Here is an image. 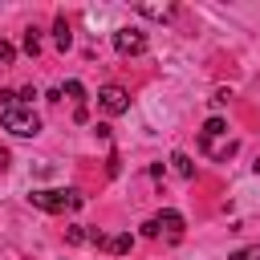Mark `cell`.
I'll return each mask as SVG.
<instances>
[{
  "label": "cell",
  "mask_w": 260,
  "mask_h": 260,
  "mask_svg": "<svg viewBox=\"0 0 260 260\" xmlns=\"http://www.w3.org/2000/svg\"><path fill=\"white\" fill-rule=\"evenodd\" d=\"M199 142H203V150H207L211 158H219V162L236 154V138H228L223 118H207V126L199 130Z\"/></svg>",
  "instance_id": "obj_2"
},
{
  "label": "cell",
  "mask_w": 260,
  "mask_h": 260,
  "mask_svg": "<svg viewBox=\"0 0 260 260\" xmlns=\"http://www.w3.org/2000/svg\"><path fill=\"white\" fill-rule=\"evenodd\" d=\"M28 203L41 207V211H49V215H61V211H77L85 203V195L81 191H32Z\"/></svg>",
  "instance_id": "obj_3"
},
{
  "label": "cell",
  "mask_w": 260,
  "mask_h": 260,
  "mask_svg": "<svg viewBox=\"0 0 260 260\" xmlns=\"http://www.w3.org/2000/svg\"><path fill=\"white\" fill-rule=\"evenodd\" d=\"M4 162H8V154H4V150H0V167H4Z\"/></svg>",
  "instance_id": "obj_15"
},
{
  "label": "cell",
  "mask_w": 260,
  "mask_h": 260,
  "mask_svg": "<svg viewBox=\"0 0 260 260\" xmlns=\"http://www.w3.org/2000/svg\"><path fill=\"white\" fill-rule=\"evenodd\" d=\"M114 49L122 53V57H138V53H146V32L142 28H118L114 32Z\"/></svg>",
  "instance_id": "obj_5"
},
{
  "label": "cell",
  "mask_w": 260,
  "mask_h": 260,
  "mask_svg": "<svg viewBox=\"0 0 260 260\" xmlns=\"http://www.w3.org/2000/svg\"><path fill=\"white\" fill-rule=\"evenodd\" d=\"M53 41H57V49H69V45H73V37H69V20H65V16H57V24H53Z\"/></svg>",
  "instance_id": "obj_9"
},
{
  "label": "cell",
  "mask_w": 260,
  "mask_h": 260,
  "mask_svg": "<svg viewBox=\"0 0 260 260\" xmlns=\"http://www.w3.org/2000/svg\"><path fill=\"white\" fill-rule=\"evenodd\" d=\"M142 236H150V240H154V236H167V240H183V215L167 207V211H158L154 219H146V223H142Z\"/></svg>",
  "instance_id": "obj_4"
},
{
  "label": "cell",
  "mask_w": 260,
  "mask_h": 260,
  "mask_svg": "<svg viewBox=\"0 0 260 260\" xmlns=\"http://www.w3.org/2000/svg\"><path fill=\"white\" fill-rule=\"evenodd\" d=\"M0 122H4V130H12L16 138H32V134L41 130L37 110H32L28 102H20V93H12V89H0Z\"/></svg>",
  "instance_id": "obj_1"
},
{
  "label": "cell",
  "mask_w": 260,
  "mask_h": 260,
  "mask_svg": "<svg viewBox=\"0 0 260 260\" xmlns=\"http://www.w3.org/2000/svg\"><path fill=\"white\" fill-rule=\"evenodd\" d=\"M89 240L102 248V252H114V256H122V252H130V236H102V232H89Z\"/></svg>",
  "instance_id": "obj_7"
},
{
  "label": "cell",
  "mask_w": 260,
  "mask_h": 260,
  "mask_svg": "<svg viewBox=\"0 0 260 260\" xmlns=\"http://www.w3.org/2000/svg\"><path fill=\"white\" fill-rule=\"evenodd\" d=\"M12 57H16V49H12L8 41H0V61H12Z\"/></svg>",
  "instance_id": "obj_14"
},
{
  "label": "cell",
  "mask_w": 260,
  "mask_h": 260,
  "mask_svg": "<svg viewBox=\"0 0 260 260\" xmlns=\"http://www.w3.org/2000/svg\"><path fill=\"white\" fill-rule=\"evenodd\" d=\"M228 260H260V244H252V248H240V252H232Z\"/></svg>",
  "instance_id": "obj_11"
},
{
  "label": "cell",
  "mask_w": 260,
  "mask_h": 260,
  "mask_svg": "<svg viewBox=\"0 0 260 260\" xmlns=\"http://www.w3.org/2000/svg\"><path fill=\"white\" fill-rule=\"evenodd\" d=\"M98 102H102L106 114H126V110H130V93H126L122 85H102Z\"/></svg>",
  "instance_id": "obj_6"
},
{
  "label": "cell",
  "mask_w": 260,
  "mask_h": 260,
  "mask_svg": "<svg viewBox=\"0 0 260 260\" xmlns=\"http://www.w3.org/2000/svg\"><path fill=\"white\" fill-rule=\"evenodd\" d=\"M171 167H175V175H183V179H195V162H191L183 150H175V154H171Z\"/></svg>",
  "instance_id": "obj_8"
},
{
  "label": "cell",
  "mask_w": 260,
  "mask_h": 260,
  "mask_svg": "<svg viewBox=\"0 0 260 260\" xmlns=\"http://www.w3.org/2000/svg\"><path fill=\"white\" fill-rule=\"evenodd\" d=\"M65 93H69L73 102H85V89H81V81H65Z\"/></svg>",
  "instance_id": "obj_13"
},
{
  "label": "cell",
  "mask_w": 260,
  "mask_h": 260,
  "mask_svg": "<svg viewBox=\"0 0 260 260\" xmlns=\"http://www.w3.org/2000/svg\"><path fill=\"white\" fill-rule=\"evenodd\" d=\"M138 12H142V16H158V20H162V16H171V8H167V4H162V8H158V4H142Z\"/></svg>",
  "instance_id": "obj_12"
},
{
  "label": "cell",
  "mask_w": 260,
  "mask_h": 260,
  "mask_svg": "<svg viewBox=\"0 0 260 260\" xmlns=\"http://www.w3.org/2000/svg\"><path fill=\"white\" fill-rule=\"evenodd\" d=\"M24 53H28V57H37V53H41V37H37V28H28V32H24Z\"/></svg>",
  "instance_id": "obj_10"
}]
</instances>
